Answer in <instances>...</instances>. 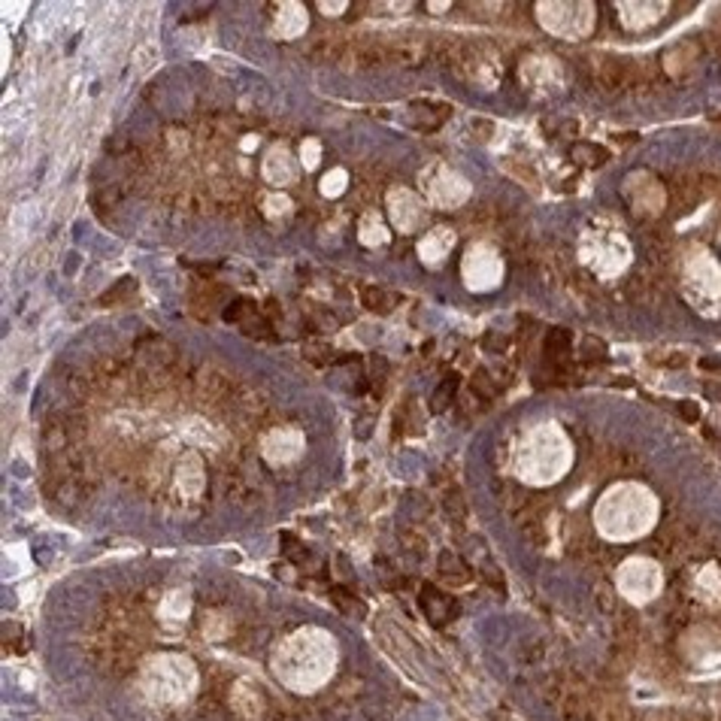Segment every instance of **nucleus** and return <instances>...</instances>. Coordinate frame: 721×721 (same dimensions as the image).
Instances as JSON below:
<instances>
[{"label":"nucleus","mask_w":721,"mask_h":721,"mask_svg":"<svg viewBox=\"0 0 721 721\" xmlns=\"http://www.w3.org/2000/svg\"><path fill=\"white\" fill-rule=\"evenodd\" d=\"M455 391H458V376H452V373H449V376L440 382V388L434 391V397H431V409H434V413H443V409L452 404Z\"/></svg>","instance_id":"4"},{"label":"nucleus","mask_w":721,"mask_h":721,"mask_svg":"<svg viewBox=\"0 0 721 721\" xmlns=\"http://www.w3.org/2000/svg\"><path fill=\"white\" fill-rule=\"evenodd\" d=\"M361 300H364V306H367V309H373V313H391V306L397 304L394 294H388V291H382V288H376V285L364 288Z\"/></svg>","instance_id":"3"},{"label":"nucleus","mask_w":721,"mask_h":721,"mask_svg":"<svg viewBox=\"0 0 721 721\" xmlns=\"http://www.w3.org/2000/svg\"><path fill=\"white\" fill-rule=\"evenodd\" d=\"M570 345H573V336H570V331H564V327H558V331H552L549 336H545V352H549L552 358L567 355Z\"/></svg>","instance_id":"5"},{"label":"nucleus","mask_w":721,"mask_h":721,"mask_svg":"<svg viewBox=\"0 0 721 721\" xmlns=\"http://www.w3.org/2000/svg\"><path fill=\"white\" fill-rule=\"evenodd\" d=\"M418 604H422L427 622L436 624V627H445L455 615H458V604H455L449 594H443L440 588H434V585H424V588H422V594H418Z\"/></svg>","instance_id":"1"},{"label":"nucleus","mask_w":721,"mask_h":721,"mask_svg":"<svg viewBox=\"0 0 721 721\" xmlns=\"http://www.w3.org/2000/svg\"><path fill=\"white\" fill-rule=\"evenodd\" d=\"M440 573H443L445 579L458 582V585H461V582H467V579H470L467 564H464L455 552H443V555H440Z\"/></svg>","instance_id":"2"},{"label":"nucleus","mask_w":721,"mask_h":721,"mask_svg":"<svg viewBox=\"0 0 721 721\" xmlns=\"http://www.w3.org/2000/svg\"><path fill=\"white\" fill-rule=\"evenodd\" d=\"M331 597H334V604L340 606L343 613H349V615H364V604L352 594V591H345V588L336 585V588L331 591Z\"/></svg>","instance_id":"6"},{"label":"nucleus","mask_w":721,"mask_h":721,"mask_svg":"<svg viewBox=\"0 0 721 721\" xmlns=\"http://www.w3.org/2000/svg\"><path fill=\"white\" fill-rule=\"evenodd\" d=\"M488 382H491V379H488V373H485V370H479V373H476V379H473V388H476V394L482 391L485 397H494V391H497V388H494V385H488Z\"/></svg>","instance_id":"7"},{"label":"nucleus","mask_w":721,"mask_h":721,"mask_svg":"<svg viewBox=\"0 0 721 721\" xmlns=\"http://www.w3.org/2000/svg\"><path fill=\"white\" fill-rule=\"evenodd\" d=\"M676 413L685 418V422H697V418H700V409H697L694 400H682V404L676 406Z\"/></svg>","instance_id":"8"}]
</instances>
